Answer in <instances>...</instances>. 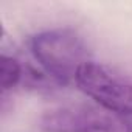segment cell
<instances>
[{
	"label": "cell",
	"mask_w": 132,
	"mask_h": 132,
	"mask_svg": "<svg viewBox=\"0 0 132 132\" xmlns=\"http://www.w3.org/2000/svg\"><path fill=\"white\" fill-rule=\"evenodd\" d=\"M30 50L44 73L59 86L75 79L79 67L89 61L82 37L69 28L34 34L30 39Z\"/></svg>",
	"instance_id": "6da1fadb"
},
{
	"label": "cell",
	"mask_w": 132,
	"mask_h": 132,
	"mask_svg": "<svg viewBox=\"0 0 132 132\" xmlns=\"http://www.w3.org/2000/svg\"><path fill=\"white\" fill-rule=\"evenodd\" d=\"M75 82L101 109L123 117L132 115V78L107 65L87 61L79 67Z\"/></svg>",
	"instance_id": "7a4b0ae2"
},
{
	"label": "cell",
	"mask_w": 132,
	"mask_h": 132,
	"mask_svg": "<svg viewBox=\"0 0 132 132\" xmlns=\"http://www.w3.org/2000/svg\"><path fill=\"white\" fill-rule=\"evenodd\" d=\"M47 132H132V120L86 104L48 110L40 121Z\"/></svg>",
	"instance_id": "3957f363"
},
{
	"label": "cell",
	"mask_w": 132,
	"mask_h": 132,
	"mask_svg": "<svg viewBox=\"0 0 132 132\" xmlns=\"http://www.w3.org/2000/svg\"><path fill=\"white\" fill-rule=\"evenodd\" d=\"M23 78V67L22 64L8 54H2L0 59V87L2 95L5 96L10 90H13Z\"/></svg>",
	"instance_id": "277c9868"
}]
</instances>
